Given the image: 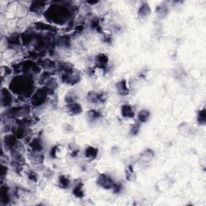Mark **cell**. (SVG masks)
Instances as JSON below:
<instances>
[{"label":"cell","instance_id":"cell-1","mask_svg":"<svg viewBox=\"0 0 206 206\" xmlns=\"http://www.w3.org/2000/svg\"><path fill=\"white\" fill-rule=\"evenodd\" d=\"M98 184L101 185L102 188H111L114 187V182L112 179L109 178V176L105 175H101L98 178Z\"/></svg>","mask_w":206,"mask_h":206},{"label":"cell","instance_id":"cell-2","mask_svg":"<svg viewBox=\"0 0 206 206\" xmlns=\"http://www.w3.org/2000/svg\"><path fill=\"white\" fill-rule=\"evenodd\" d=\"M122 114L126 118H133L135 116V112L131 108V106L128 105H125L122 108Z\"/></svg>","mask_w":206,"mask_h":206},{"label":"cell","instance_id":"cell-3","mask_svg":"<svg viewBox=\"0 0 206 206\" xmlns=\"http://www.w3.org/2000/svg\"><path fill=\"white\" fill-rule=\"evenodd\" d=\"M149 115H150L149 111L146 110V109H143V110L140 111L139 114V120L141 122H147L148 120Z\"/></svg>","mask_w":206,"mask_h":206},{"label":"cell","instance_id":"cell-4","mask_svg":"<svg viewBox=\"0 0 206 206\" xmlns=\"http://www.w3.org/2000/svg\"><path fill=\"white\" fill-rule=\"evenodd\" d=\"M117 88H118V91H119L122 94H126V93L128 92L126 83L125 82V81H122V82H120L119 83H118Z\"/></svg>","mask_w":206,"mask_h":206},{"label":"cell","instance_id":"cell-5","mask_svg":"<svg viewBox=\"0 0 206 206\" xmlns=\"http://www.w3.org/2000/svg\"><path fill=\"white\" fill-rule=\"evenodd\" d=\"M69 109L72 113L75 114H79L82 111L81 106L78 105V104H77V103H75V104H70V105H69Z\"/></svg>","mask_w":206,"mask_h":206},{"label":"cell","instance_id":"cell-6","mask_svg":"<svg viewBox=\"0 0 206 206\" xmlns=\"http://www.w3.org/2000/svg\"><path fill=\"white\" fill-rule=\"evenodd\" d=\"M97 151L93 148H88L86 151V156L89 158H94L97 155Z\"/></svg>","mask_w":206,"mask_h":206},{"label":"cell","instance_id":"cell-7","mask_svg":"<svg viewBox=\"0 0 206 206\" xmlns=\"http://www.w3.org/2000/svg\"><path fill=\"white\" fill-rule=\"evenodd\" d=\"M142 158L145 160H152V158L154 157V152H152V150H147L142 154Z\"/></svg>","mask_w":206,"mask_h":206},{"label":"cell","instance_id":"cell-8","mask_svg":"<svg viewBox=\"0 0 206 206\" xmlns=\"http://www.w3.org/2000/svg\"><path fill=\"white\" fill-rule=\"evenodd\" d=\"M60 181H61V183H62V186L64 187V188H66L68 185H69V180L65 177V176H62L61 179H60Z\"/></svg>","mask_w":206,"mask_h":206},{"label":"cell","instance_id":"cell-9","mask_svg":"<svg viewBox=\"0 0 206 206\" xmlns=\"http://www.w3.org/2000/svg\"><path fill=\"white\" fill-rule=\"evenodd\" d=\"M142 10H143V12H145V10H143V7H142ZM146 12H147V13H149V10H148V11H146ZM144 14H145V13H143V15H144Z\"/></svg>","mask_w":206,"mask_h":206}]
</instances>
